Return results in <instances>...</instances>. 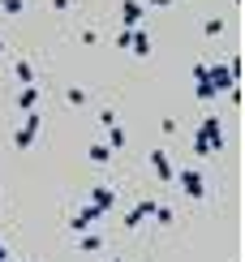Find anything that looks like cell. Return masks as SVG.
<instances>
[{"label":"cell","instance_id":"6da1fadb","mask_svg":"<svg viewBox=\"0 0 245 262\" xmlns=\"http://www.w3.org/2000/svg\"><path fill=\"white\" fill-rule=\"evenodd\" d=\"M194 150L198 155H219V150H224V125H219V116H207V121L198 125Z\"/></svg>","mask_w":245,"mask_h":262},{"label":"cell","instance_id":"7a4b0ae2","mask_svg":"<svg viewBox=\"0 0 245 262\" xmlns=\"http://www.w3.org/2000/svg\"><path fill=\"white\" fill-rule=\"evenodd\" d=\"M39 125H43V116L39 112H26V125L13 134V146L17 150H30V146H35V138H39Z\"/></svg>","mask_w":245,"mask_h":262},{"label":"cell","instance_id":"3957f363","mask_svg":"<svg viewBox=\"0 0 245 262\" xmlns=\"http://www.w3.org/2000/svg\"><path fill=\"white\" fill-rule=\"evenodd\" d=\"M176 181H181V189H185L194 202H202V198H207V181H202V172H198V168H185V172H176Z\"/></svg>","mask_w":245,"mask_h":262},{"label":"cell","instance_id":"277c9868","mask_svg":"<svg viewBox=\"0 0 245 262\" xmlns=\"http://www.w3.org/2000/svg\"><path fill=\"white\" fill-rule=\"evenodd\" d=\"M91 206L108 215V211L116 206V189H112V185H95V189H91Z\"/></svg>","mask_w":245,"mask_h":262},{"label":"cell","instance_id":"5b68a950","mask_svg":"<svg viewBox=\"0 0 245 262\" xmlns=\"http://www.w3.org/2000/svg\"><path fill=\"white\" fill-rule=\"evenodd\" d=\"M151 168H155V177H159L164 185L176 181V172H172V159H168V150H151Z\"/></svg>","mask_w":245,"mask_h":262},{"label":"cell","instance_id":"8992f818","mask_svg":"<svg viewBox=\"0 0 245 262\" xmlns=\"http://www.w3.org/2000/svg\"><path fill=\"white\" fill-rule=\"evenodd\" d=\"M125 48L133 52V56H151V35H147V30H125Z\"/></svg>","mask_w":245,"mask_h":262},{"label":"cell","instance_id":"52a82bcc","mask_svg":"<svg viewBox=\"0 0 245 262\" xmlns=\"http://www.w3.org/2000/svg\"><path fill=\"white\" fill-rule=\"evenodd\" d=\"M151 215H155V202H151V198H142V202H138V206H133V211L125 215V228H138V224H147Z\"/></svg>","mask_w":245,"mask_h":262},{"label":"cell","instance_id":"ba28073f","mask_svg":"<svg viewBox=\"0 0 245 262\" xmlns=\"http://www.w3.org/2000/svg\"><path fill=\"white\" fill-rule=\"evenodd\" d=\"M120 21H125V30H138V21H142V0H125V5H120Z\"/></svg>","mask_w":245,"mask_h":262},{"label":"cell","instance_id":"9c48e42d","mask_svg":"<svg viewBox=\"0 0 245 262\" xmlns=\"http://www.w3.org/2000/svg\"><path fill=\"white\" fill-rule=\"evenodd\" d=\"M99 215H104V211H95V206H82V211H77L73 220H69V228H73V232H86V228H91Z\"/></svg>","mask_w":245,"mask_h":262},{"label":"cell","instance_id":"30bf717a","mask_svg":"<svg viewBox=\"0 0 245 262\" xmlns=\"http://www.w3.org/2000/svg\"><path fill=\"white\" fill-rule=\"evenodd\" d=\"M125 142H129V134H125V125H108V150H125Z\"/></svg>","mask_w":245,"mask_h":262},{"label":"cell","instance_id":"8fae6325","mask_svg":"<svg viewBox=\"0 0 245 262\" xmlns=\"http://www.w3.org/2000/svg\"><path fill=\"white\" fill-rule=\"evenodd\" d=\"M13 78L22 86H35V64H30V60H13Z\"/></svg>","mask_w":245,"mask_h":262},{"label":"cell","instance_id":"7c38bea8","mask_svg":"<svg viewBox=\"0 0 245 262\" xmlns=\"http://www.w3.org/2000/svg\"><path fill=\"white\" fill-rule=\"evenodd\" d=\"M17 107H22V112H35V107H39V86H26V91L17 95Z\"/></svg>","mask_w":245,"mask_h":262},{"label":"cell","instance_id":"4fadbf2b","mask_svg":"<svg viewBox=\"0 0 245 262\" xmlns=\"http://www.w3.org/2000/svg\"><path fill=\"white\" fill-rule=\"evenodd\" d=\"M77 249H82V254H95V249H104V236H99V232H82Z\"/></svg>","mask_w":245,"mask_h":262},{"label":"cell","instance_id":"5bb4252c","mask_svg":"<svg viewBox=\"0 0 245 262\" xmlns=\"http://www.w3.org/2000/svg\"><path fill=\"white\" fill-rule=\"evenodd\" d=\"M86 159H91V163H108V159H112V150H108V142H95V146L86 150Z\"/></svg>","mask_w":245,"mask_h":262},{"label":"cell","instance_id":"9a60e30c","mask_svg":"<svg viewBox=\"0 0 245 262\" xmlns=\"http://www.w3.org/2000/svg\"><path fill=\"white\" fill-rule=\"evenodd\" d=\"M202 35L207 39H219V35H224V17H207L202 21Z\"/></svg>","mask_w":245,"mask_h":262},{"label":"cell","instance_id":"2e32d148","mask_svg":"<svg viewBox=\"0 0 245 262\" xmlns=\"http://www.w3.org/2000/svg\"><path fill=\"white\" fill-rule=\"evenodd\" d=\"M176 220V215H172V206H164V202H155V224H164V228H168Z\"/></svg>","mask_w":245,"mask_h":262},{"label":"cell","instance_id":"e0dca14e","mask_svg":"<svg viewBox=\"0 0 245 262\" xmlns=\"http://www.w3.org/2000/svg\"><path fill=\"white\" fill-rule=\"evenodd\" d=\"M65 99H69L73 107H82L86 99H91V95H86V91H82V86H69V91H65Z\"/></svg>","mask_w":245,"mask_h":262},{"label":"cell","instance_id":"ac0fdd59","mask_svg":"<svg viewBox=\"0 0 245 262\" xmlns=\"http://www.w3.org/2000/svg\"><path fill=\"white\" fill-rule=\"evenodd\" d=\"M26 9V0H0V13H22Z\"/></svg>","mask_w":245,"mask_h":262},{"label":"cell","instance_id":"d6986e66","mask_svg":"<svg viewBox=\"0 0 245 262\" xmlns=\"http://www.w3.org/2000/svg\"><path fill=\"white\" fill-rule=\"evenodd\" d=\"M99 125H104V129L116 125V112H112V107H104V112H99Z\"/></svg>","mask_w":245,"mask_h":262},{"label":"cell","instance_id":"ffe728a7","mask_svg":"<svg viewBox=\"0 0 245 262\" xmlns=\"http://www.w3.org/2000/svg\"><path fill=\"white\" fill-rule=\"evenodd\" d=\"M48 5H52V9H56V13H65V9H69V5H73V0H48Z\"/></svg>","mask_w":245,"mask_h":262},{"label":"cell","instance_id":"44dd1931","mask_svg":"<svg viewBox=\"0 0 245 262\" xmlns=\"http://www.w3.org/2000/svg\"><path fill=\"white\" fill-rule=\"evenodd\" d=\"M147 5H155V9H164V5H172V0H147Z\"/></svg>","mask_w":245,"mask_h":262},{"label":"cell","instance_id":"7402d4cb","mask_svg":"<svg viewBox=\"0 0 245 262\" xmlns=\"http://www.w3.org/2000/svg\"><path fill=\"white\" fill-rule=\"evenodd\" d=\"M0 262H9V254H5V245H0Z\"/></svg>","mask_w":245,"mask_h":262},{"label":"cell","instance_id":"603a6c76","mask_svg":"<svg viewBox=\"0 0 245 262\" xmlns=\"http://www.w3.org/2000/svg\"><path fill=\"white\" fill-rule=\"evenodd\" d=\"M9 262H26V258H9Z\"/></svg>","mask_w":245,"mask_h":262},{"label":"cell","instance_id":"cb8c5ba5","mask_svg":"<svg viewBox=\"0 0 245 262\" xmlns=\"http://www.w3.org/2000/svg\"><path fill=\"white\" fill-rule=\"evenodd\" d=\"M112 262H125V258H112Z\"/></svg>","mask_w":245,"mask_h":262},{"label":"cell","instance_id":"d4e9b609","mask_svg":"<svg viewBox=\"0 0 245 262\" xmlns=\"http://www.w3.org/2000/svg\"><path fill=\"white\" fill-rule=\"evenodd\" d=\"M0 52H5V43H0Z\"/></svg>","mask_w":245,"mask_h":262}]
</instances>
